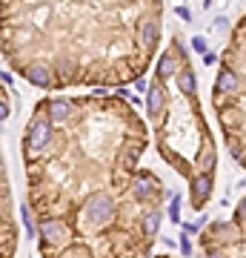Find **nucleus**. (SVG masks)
<instances>
[{
    "mask_svg": "<svg viewBox=\"0 0 246 258\" xmlns=\"http://www.w3.org/2000/svg\"><path fill=\"white\" fill-rule=\"evenodd\" d=\"M83 218L89 227H109L118 218V201L109 192H98L92 195L89 204L83 207Z\"/></svg>",
    "mask_w": 246,
    "mask_h": 258,
    "instance_id": "obj_1",
    "label": "nucleus"
},
{
    "mask_svg": "<svg viewBox=\"0 0 246 258\" xmlns=\"http://www.w3.org/2000/svg\"><path fill=\"white\" fill-rule=\"evenodd\" d=\"M69 232L72 227L63 221V218H57V215H43L40 224H37V235H40V247H43V255L49 249H60L66 247V241H69Z\"/></svg>",
    "mask_w": 246,
    "mask_h": 258,
    "instance_id": "obj_2",
    "label": "nucleus"
},
{
    "mask_svg": "<svg viewBox=\"0 0 246 258\" xmlns=\"http://www.w3.org/2000/svg\"><path fill=\"white\" fill-rule=\"evenodd\" d=\"M55 138V126L43 118V115H35V118L26 123V155H37V152H43L49 144Z\"/></svg>",
    "mask_w": 246,
    "mask_h": 258,
    "instance_id": "obj_3",
    "label": "nucleus"
},
{
    "mask_svg": "<svg viewBox=\"0 0 246 258\" xmlns=\"http://www.w3.org/2000/svg\"><path fill=\"white\" fill-rule=\"evenodd\" d=\"M129 192L135 198L137 204H152L157 195H163L160 184H157L155 175H149V172H137L132 181H129Z\"/></svg>",
    "mask_w": 246,
    "mask_h": 258,
    "instance_id": "obj_4",
    "label": "nucleus"
},
{
    "mask_svg": "<svg viewBox=\"0 0 246 258\" xmlns=\"http://www.w3.org/2000/svg\"><path fill=\"white\" fill-rule=\"evenodd\" d=\"M212 189H215V175H212V172H198V175H192L189 178L192 207H195V210H203V204L212 198Z\"/></svg>",
    "mask_w": 246,
    "mask_h": 258,
    "instance_id": "obj_5",
    "label": "nucleus"
},
{
    "mask_svg": "<svg viewBox=\"0 0 246 258\" xmlns=\"http://www.w3.org/2000/svg\"><path fill=\"white\" fill-rule=\"evenodd\" d=\"M72 112H74V103L69 98H52V101L40 103V112L37 115H43L55 126V123H66V120L72 118Z\"/></svg>",
    "mask_w": 246,
    "mask_h": 258,
    "instance_id": "obj_6",
    "label": "nucleus"
},
{
    "mask_svg": "<svg viewBox=\"0 0 246 258\" xmlns=\"http://www.w3.org/2000/svg\"><path fill=\"white\" fill-rule=\"evenodd\" d=\"M215 95H220V98H229V101L243 98V78H237V75L229 72V69H220V72H218V81H215Z\"/></svg>",
    "mask_w": 246,
    "mask_h": 258,
    "instance_id": "obj_7",
    "label": "nucleus"
},
{
    "mask_svg": "<svg viewBox=\"0 0 246 258\" xmlns=\"http://www.w3.org/2000/svg\"><path fill=\"white\" fill-rule=\"evenodd\" d=\"M20 75L26 78L29 83H35L40 89H49L55 83V75H52V66L49 63H40V60H32V63L20 66Z\"/></svg>",
    "mask_w": 246,
    "mask_h": 258,
    "instance_id": "obj_8",
    "label": "nucleus"
},
{
    "mask_svg": "<svg viewBox=\"0 0 246 258\" xmlns=\"http://www.w3.org/2000/svg\"><path fill=\"white\" fill-rule=\"evenodd\" d=\"M166 109V89L160 81H152L146 83V112H149V118L152 120H160Z\"/></svg>",
    "mask_w": 246,
    "mask_h": 258,
    "instance_id": "obj_9",
    "label": "nucleus"
},
{
    "mask_svg": "<svg viewBox=\"0 0 246 258\" xmlns=\"http://www.w3.org/2000/svg\"><path fill=\"white\" fill-rule=\"evenodd\" d=\"M181 60L172 55V52H166V55H160V60H157V81L163 83V81H169V78H175L178 75V69H181Z\"/></svg>",
    "mask_w": 246,
    "mask_h": 258,
    "instance_id": "obj_10",
    "label": "nucleus"
},
{
    "mask_svg": "<svg viewBox=\"0 0 246 258\" xmlns=\"http://www.w3.org/2000/svg\"><path fill=\"white\" fill-rule=\"evenodd\" d=\"M178 89H181L186 98H192V95H198V81H195V72H192L189 66H181L178 69Z\"/></svg>",
    "mask_w": 246,
    "mask_h": 258,
    "instance_id": "obj_11",
    "label": "nucleus"
},
{
    "mask_svg": "<svg viewBox=\"0 0 246 258\" xmlns=\"http://www.w3.org/2000/svg\"><path fill=\"white\" fill-rule=\"evenodd\" d=\"M140 227H143V238H155L157 235V227H160V210L152 207V210L143 212V218H140Z\"/></svg>",
    "mask_w": 246,
    "mask_h": 258,
    "instance_id": "obj_12",
    "label": "nucleus"
},
{
    "mask_svg": "<svg viewBox=\"0 0 246 258\" xmlns=\"http://www.w3.org/2000/svg\"><path fill=\"white\" fill-rule=\"evenodd\" d=\"M140 43H143V49L149 52V49H155L157 43V20H143L140 23Z\"/></svg>",
    "mask_w": 246,
    "mask_h": 258,
    "instance_id": "obj_13",
    "label": "nucleus"
},
{
    "mask_svg": "<svg viewBox=\"0 0 246 258\" xmlns=\"http://www.w3.org/2000/svg\"><path fill=\"white\" fill-rule=\"evenodd\" d=\"M192 49H195V52H198V55H206V52H209V40H206V37H192Z\"/></svg>",
    "mask_w": 246,
    "mask_h": 258,
    "instance_id": "obj_14",
    "label": "nucleus"
},
{
    "mask_svg": "<svg viewBox=\"0 0 246 258\" xmlns=\"http://www.w3.org/2000/svg\"><path fill=\"white\" fill-rule=\"evenodd\" d=\"M246 201H237V207H235V227L237 230H243V221H246V207H243Z\"/></svg>",
    "mask_w": 246,
    "mask_h": 258,
    "instance_id": "obj_15",
    "label": "nucleus"
},
{
    "mask_svg": "<svg viewBox=\"0 0 246 258\" xmlns=\"http://www.w3.org/2000/svg\"><path fill=\"white\" fill-rule=\"evenodd\" d=\"M181 252H186V255H189V252H192V241H189V232H183V235H181Z\"/></svg>",
    "mask_w": 246,
    "mask_h": 258,
    "instance_id": "obj_16",
    "label": "nucleus"
},
{
    "mask_svg": "<svg viewBox=\"0 0 246 258\" xmlns=\"http://www.w3.org/2000/svg\"><path fill=\"white\" fill-rule=\"evenodd\" d=\"M9 115H12V109H9V103H6V101H0V123H3V120L9 118Z\"/></svg>",
    "mask_w": 246,
    "mask_h": 258,
    "instance_id": "obj_17",
    "label": "nucleus"
},
{
    "mask_svg": "<svg viewBox=\"0 0 246 258\" xmlns=\"http://www.w3.org/2000/svg\"><path fill=\"white\" fill-rule=\"evenodd\" d=\"M178 207H181L178 201H175L172 207H169V218H172V221H181V212H178Z\"/></svg>",
    "mask_w": 246,
    "mask_h": 258,
    "instance_id": "obj_18",
    "label": "nucleus"
},
{
    "mask_svg": "<svg viewBox=\"0 0 246 258\" xmlns=\"http://www.w3.org/2000/svg\"><path fill=\"white\" fill-rule=\"evenodd\" d=\"M203 63H206V66H215V63H218V55H215V52H206V55H203Z\"/></svg>",
    "mask_w": 246,
    "mask_h": 258,
    "instance_id": "obj_19",
    "label": "nucleus"
},
{
    "mask_svg": "<svg viewBox=\"0 0 246 258\" xmlns=\"http://www.w3.org/2000/svg\"><path fill=\"white\" fill-rule=\"evenodd\" d=\"M175 12H178V18H183V20H192V12L186 9V6H178Z\"/></svg>",
    "mask_w": 246,
    "mask_h": 258,
    "instance_id": "obj_20",
    "label": "nucleus"
},
{
    "mask_svg": "<svg viewBox=\"0 0 246 258\" xmlns=\"http://www.w3.org/2000/svg\"><path fill=\"white\" fill-rule=\"evenodd\" d=\"M135 89L137 92H146V81H135Z\"/></svg>",
    "mask_w": 246,
    "mask_h": 258,
    "instance_id": "obj_21",
    "label": "nucleus"
}]
</instances>
